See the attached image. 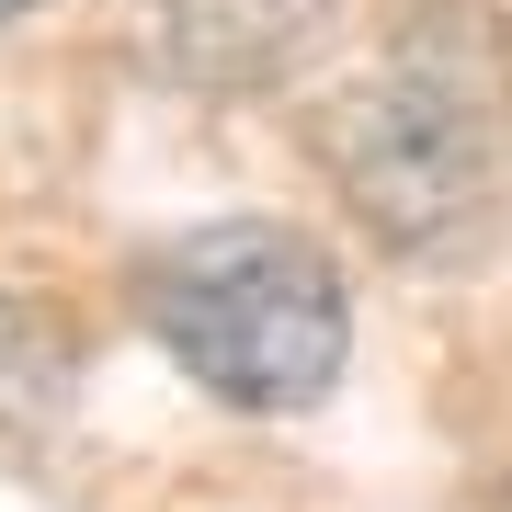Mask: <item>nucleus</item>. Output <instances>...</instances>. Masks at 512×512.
Here are the masks:
<instances>
[{
	"label": "nucleus",
	"instance_id": "obj_5",
	"mask_svg": "<svg viewBox=\"0 0 512 512\" xmlns=\"http://www.w3.org/2000/svg\"><path fill=\"white\" fill-rule=\"evenodd\" d=\"M23 12H46V0H0V23H23Z\"/></svg>",
	"mask_w": 512,
	"mask_h": 512
},
{
	"label": "nucleus",
	"instance_id": "obj_3",
	"mask_svg": "<svg viewBox=\"0 0 512 512\" xmlns=\"http://www.w3.org/2000/svg\"><path fill=\"white\" fill-rule=\"evenodd\" d=\"M330 0H171V57L205 80V92H251V80H274L296 46L319 35Z\"/></svg>",
	"mask_w": 512,
	"mask_h": 512
},
{
	"label": "nucleus",
	"instance_id": "obj_2",
	"mask_svg": "<svg viewBox=\"0 0 512 512\" xmlns=\"http://www.w3.org/2000/svg\"><path fill=\"white\" fill-rule=\"evenodd\" d=\"M501 57L478 69H444L421 46V69H365L342 103H330V171H342L353 217L399 251H456L490 205V148H501Z\"/></svg>",
	"mask_w": 512,
	"mask_h": 512
},
{
	"label": "nucleus",
	"instance_id": "obj_1",
	"mask_svg": "<svg viewBox=\"0 0 512 512\" xmlns=\"http://www.w3.org/2000/svg\"><path fill=\"white\" fill-rule=\"evenodd\" d=\"M137 308H148V330L171 342V365L205 399L262 410V421L274 410H319L342 387V353H353L342 262L308 228H285V217L183 228L171 251L137 262Z\"/></svg>",
	"mask_w": 512,
	"mask_h": 512
},
{
	"label": "nucleus",
	"instance_id": "obj_4",
	"mask_svg": "<svg viewBox=\"0 0 512 512\" xmlns=\"http://www.w3.org/2000/svg\"><path fill=\"white\" fill-rule=\"evenodd\" d=\"M46 376H57V342H46V319L23 308V296H0V421H23L46 399Z\"/></svg>",
	"mask_w": 512,
	"mask_h": 512
}]
</instances>
